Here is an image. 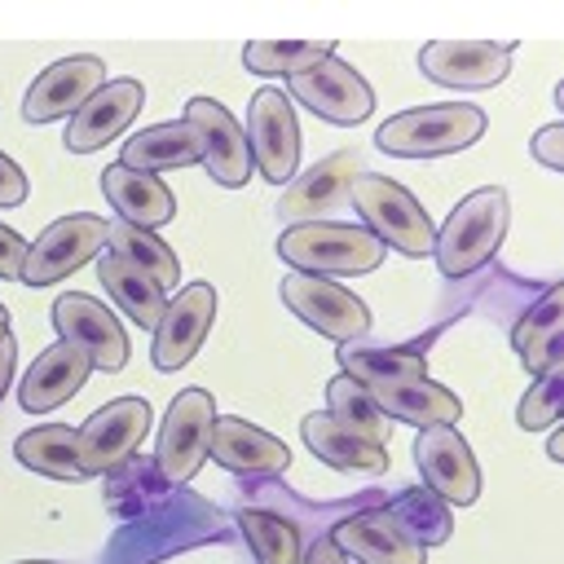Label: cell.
Listing matches in <instances>:
<instances>
[{
    "label": "cell",
    "instance_id": "cell-1",
    "mask_svg": "<svg viewBox=\"0 0 564 564\" xmlns=\"http://www.w3.org/2000/svg\"><path fill=\"white\" fill-rule=\"evenodd\" d=\"M507 220H511L507 189H498V185L471 189V194L449 212V220L441 225V234L432 238L436 269H441L445 278H467V273H476V269L502 247Z\"/></svg>",
    "mask_w": 564,
    "mask_h": 564
},
{
    "label": "cell",
    "instance_id": "cell-2",
    "mask_svg": "<svg viewBox=\"0 0 564 564\" xmlns=\"http://www.w3.org/2000/svg\"><path fill=\"white\" fill-rule=\"evenodd\" d=\"M383 242L366 234L361 225H339V220H300L278 234V256L295 273H370L383 264Z\"/></svg>",
    "mask_w": 564,
    "mask_h": 564
},
{
    "label": "cell",
    "instance_id": "cell-3",
    "mask_svg": "<svg viewBox=\"0 0 564 564\" xmlns=\"http://www.w3.org/2000/svg\"><path fill=\"white\" fill-rule=\"evenodd\" d=\"M485 137V110L467 101H436V106H414L379 123L375 145L401 159H436L467 150L471 141Z\"/></svg>",
    "mask_w": 564,
    "mask_h": 564
},
{
    "label": "cell",
    "instance_id": "cell-4",
    "mask_svg": "<svg viewBox=\"0 0 564 564\" xmlns=\"http://www.w3.org/2000/svg\"><path fill=\"white\" fill-rule=\"evenodd\" d=\"M352 198V207L361 212L366 220V234H375L383 247H397L401 256H432V220L427 212L419 207V198L397 185L392 176H375V172H361L348 181L344 189Z\"/></svg>",
    "mask_w": 564,
    "mask_h": 564
},
{
    "label": "cell",
    "instance_id": "cell-5",
    "mask_svg": "<svg viewBox=\"0 0 564 564\" xmlns=\"http://www.w3.org/2000/svg\"><path fill=\"white\" fill-rule=\"evenodd\" d=\"M282 304L313 326L317 335L335 339V344H357L370 330V308L339 282L330 278H313V273H286L282 278Z\"/></svg>",
    "mask_w": 564,
    "mask_h": 564
},
{
    "label": "cell",
    "instance_id": "cell-6",
    "mask_svg": "<svg viewBox=\"0 0 564 564\" xmlns=\"http://www.w3.org/2000/svg\"><path fill=\"white\" fill-rule=\"evenodd\" d=\"M101 247H106V220H101V216H88V212L62 216V220H53L35 242H26L18 282H26V286L62 282L66 273L84 269Z\"/></svg>",
    "mask_w": 564,
    "mask_h": 564
},
{
    "label": "cell",
    "instance_id": "cell-7",
    "mask_svg": "<svg viewBox=\"0 0 564 564\" xmlns=\"http://www.w3.org/2000/svg\"><path fill=\"white\" fill-rule=\"evenodd\" d=\"M247 145H251V167L273 181L286 185L295 181V163H300V123H295V106L282 88H260L247 106Z\"/></svg>",
    "mask_w": 564,
    "mask_h": 564
},
{
    "label": "cell",
    "instance_id": "cell-8",
    "mask_svg": "<svg viewBox=\"0 0 564 564\" xmlns=\"http://www.w3.org/2000/svg\"><path fill=\"white\" fill-rule=\"evenodd\" d=\"M150 432V405L141 397H119L106 401L97 414L84 419V427L75 432V449H79V467L84 476H106L115 467H123L141 436Z\"/></svg>",
    "mask_w": 564,
    "mask_h": 564
},
{
    "label": "cell",
    "instance_id": "cell-9",
    "mask_svg": "<svg viewBox=\"0 0 564 564\" xmlns=\"http://www.w3.org/2000/svg\"><path fill=\"white\" fill-rule=\"evenodd\" d=\"M212 423H216V405H212V392L207 388L176 392V401L167 405V419L159 427V449H154L163 480H172V485L194 480V471L207 458Z\"/></svg>",
    "mask_w": 564,
    "mask_h": 564
},
{
    "label": "cell",
    "instance_id": "cell-10",
    "mask_svg": "<svg viewBox=\"0 0 564 564\" xmlns=\"http://www.w3.org/2000/svg\"><path fill=\"white\" fill-rule=\"evenodd\" d=\"M286 97H295L300 106H308L313 115H322L330 123H361L375 110V88L335 53L295 70L286 79Z\"/></svg>",
    "mask_w": 564,
    "mask_h": 564
},
{
    "label": "cell",
    "instance_id": "cell-11",
    "mask_svg": "<svg viewBox=\"0 0 564 564\" xmlns=\"http://www.w3.org/2000/svg\"><path fill=\"white\" fill-rule=\"evenodd\" d=\"M53 326H57L62 344H70L75 352L88 357L93 370H119V366L128 361V335H123L119 317H115L101 300H93V295H84V291L57 295V304H53Z\"/></svg>",
    "mask_w": 564,
    "mask_h": 564
},
{
    "label": "cell",
    "instance_id": "cell-12",
    "mask_svg": "<svg viewBox=\"0 0 564 564\" xmlns=\"http://www.w3.org/2000/svg\"><path fill=\"white\" fill-rule=\"evenodd\" d=\"M185 123L194 128V137H198V163L207 167V176L216 181V185H229V189H238V185H247L251 181V145H247V132L238 128V119L216 101V97H194L189 106H185Z\"/></svg>",
    "mask_w": 564,
    "mask_h": 564
},
{
    "label": "cell",
    "instance_id": "cell-13",
    "mask_svg": "<svg viewBox=\"0 0 564 564\" xmlns=\"http://www.w3.org/2000/svg\"><path fill=\"white\" fill-rule=\"evenodd\" d=\"M516 40H432L419 48V70L445 88H494L511 70Z\"/></svg>",
    "mask_w": 564,
    "mask_h": 564
},
{
    "label": "cell",
    "instance_id": "cell-14",
    "mask_svg": "<svg viewBox=\"0 0 564 564\" xmlns=\"http://www.w3.org/2000/svg\"><path fill=\"white\" fill-rule=\"evenodd\" d=\"M414 463L423 471V485L441 502L471 507L480 498V467L471 458V445L458 436V427H449V423L423 427L414 441Z\"/></svg>",
    "mask_w": 564,
    "mask_h": 564
},
{
    "label": "cell",
    "instance_id": "cell-15",
    "mask_svg": "<svg viewBox=\"0 0 564 564\" xmlns=\"http://www.w3.org/2000/svg\"><path fill=\"white\" fill-rule=\"evenodd\" d=\"M216 317V291L212 282H189L185 291H176V300L163 304V317L154 326V366L159 370H181L207 339Z\"/></svg>",
    "mask_w": 564,
    "mask_h": 564
},
{
    "label": "cell",
    "instance_id": "cell-16",
    "mask_svg": "<svg viewBox=\"0 0 564 564\" xmlns=\"http://www.w3.org/2000/svg\"><path fill=\"white\" fill-rule=\"evenodd\" d=\"M101 84H106V62L101 57H88V53L62 57L48 70H40L35 84L26 88L22 119L26 123H53L62 115H75Z\"/></svg>",
    "mask_w": 564,
    "mask_h": 564
},
{
    "label": "cell",
    "instance_id": "cell-17",
    "mask_svg": "<svg viewBox=\"0 0 564 564\" xmlns=\"http://www.w3.org/2000/svg\"><path fill=\"white\" fill-rule=\"evenodd\" d=\"M339 555H352L357 564H427V551L401 529V520L388 507H370L348 516L330 533Z\"/></svg>",
    "mask_w": 564,
    "mask_h": 564
},
{
    "label": "cell",
    "instance_id": "cell-18",
    "mask_svg": "<svg viewBox=\"0 0 564 564\" xmlns=\"http://www.w3.org/2000/svg\"><path fill=\"white\" fill-rule=\"evenodd\" d=\"M141 101H145V93H141V84L137 79H106L75 115H70V123H66V150H75V154H88V150H97V145H106V141H115L132 119H137V110H141Z\"/></svg>",
    "mask_w": 564,
    "mask_h": 564
},
{
    "label": "cell",
    "instance_id": "cell-19",
    "mask_svg": "<svg viewBox=\"0 0 564 564\" xmlns=\"http://www.w3.org/2000/svg\"><path fill=\"white\" fill-rule=\"evenodd\" d=\"M207 458L220 463L225 471H242V476H264V471H286L291 463V449L269 436L264 427L238 419V414H225L212 423V436H207Z\"/></svg>",
    "mask_w": 564,
    "mask_h": 564
},
{
    "label": "cell",
    "instance_id": "cell-20",
    "mask_svg": "<svg viewBox=\"0 0 564 564\" xmlns=\"http://www.w3.org/2000/svg\"><path fill=\"white\" fill-rule=\"evenodd\" d=\"M366 392H370V401L379 405V414L388 423H414L419 432L423 427H436V423H449L454 427L463 419V401L449 388H441L436 379H427V375L397 379V383H375Z\"/></svg>",
    "mask_w": 564,
    "mask_h": 564
},
{
    "label": "cell",
    "instance_id": "cell-21",
    "mask_svg": "<svg viewBox=\"0 0 564 564\" xmlns=\"http://www.w3.org/2000/svg\"><path fill=\"white\" fill-rule=\"evenodd\" d=\"M88 375H93L88 357L57 339V344H48V348L35 357V366L26 370V379H22V388H18V401H22L26 414H48V410H57L62 401H70V397L84 388Z\"/></svg>",
    "mask_w": 564,
    "mask_h": 564
},
{
    "label": "cell",
    "instance_id": "cell-22",
    "mask_svg": "<svg viewBox=\"0 0 564 564\" xmlns=\"http://www.w3.org/2000/svg\"><path fill=\"white\" fill-rule=\"evenodd\" d=\"M101 194H106V203L119 212V220H123V225H137V229H159V225H167V220L176 216L172 189H167L159 176L132 172V167H123V163H110V167L101 172Z\"/></svg>",
    "mask_w": 564,
    "mask_h": 564
},
{
    "label": "cell",
    "instance_id": "cell-23",
    "mask_svg": "<svg viewBox=\"0 0 564 564\" xmlns=\"http://www.w3.org/2000/svg\"><path fill=\"white\" fill-rule=\"evenodd\" d=\"M97 278L106 282V295L123 308V317H132L141 330H154L159 326L167 295H163V286L150 273H141L137 264L119 260L115 251H101L97 256Z\"/></svg>",
    "mask_w": 564,
    "mask_h": 564
},
{
    "label": "cell",
    "instance_id": "cell-24",
    "mask_svg": "<svg viewBox=\"0 0 564 564\" xmlns=\"http://www.w3.org/2000/svg\"><path fill=\"white\" fill-rule=\"evenodd\" d=\"M198 137L185 119L176 123H154V128H141L132 141H123V154L119 163L132 167V172H167V167H189L198 163Z\"/></svg>",
    "mask_w": 564,
    "mask_h": 564
},
{
    "label": "cell",
    "instance_id": "cell-25",
    "mask_svg": "<svg viewBox=\"0 0 564 564\" xmlns=\"http://www.w3.org/2000/svg\"><path fill=\"white\" fill-rule=\"evenodd\" d=\"M13 454H18L22 467H31V471H40V476H48V480H66V485L88 480L84 467H79L75 432H70L66 423H40V427L22 432V436L13 441Z\"/></svg>",
    "mask_w": 564,
    "mask_h": 564
},
{
    "label": "cell",
    "instance_id": "cell-26",
    "mask_svg": "<svg viewBox=\"0 0 564 564\" xmlns=\"http://www.w3.org/2000/svg\"><path fill=\"white\" fill-rule=\"evenodd\" d=\"M511 344L520 352V366L533 379L555 370V366H564V352H560V344H564V335H560V291H546V300L516 322Z\"/></svg>",
    "mask_w": 564,
    "mask_h": 564
},
{
    "label": "cell",
    "instance_id": "cell-27",
    "mask_svg": "<svg viewBox=\"0 0 564 564\" xmlns=\"http://www.w3.org/2000/svg\"><path fill=\"white\" fill-rule=\"evenodd\" d=\"M300 427H304L308 449H313L326 467H339V471H383V467H388V449L357 441V436L344 432L330 414H308Z\"/></svg>",
    "mask_w": 564,
    "mask_h": 564
},
{
    "label": "cell",
    "instance_id": "cell-28",
    "mask_svg": "<svg viewBox=\"0 0 564 564\" xmlns=\"http://www.w3.org/2000/svg\"><path fill=\"white\" fill-rule=\"evenodd\" d=\"M326 414H330V419H335L344 432H352L357 441L388 449L383 441H388V427H392V423L379 414V405L370 401V392H366L357 379L335 375V379L326 383Z\"/></svg>",
    "mask_w": 564,
    "mask_h": 564
},
{
    "label": "cell",
    "instance_id": "cell-29",
    "mask_svg": "<svg viewBox=\"0 0 564 564\" xmlns=\"http://www.w3.org/2000/svg\"><path fill=\"white\" fill-rule=\"evenodd\" d=\"M106 242H110V251H115L119 260H128V264H137L141 273H150V278H154L163 291L181 282L176 251H172L167 242H159L150 229H137V225L115 220V225H106Z\"/></svg>",
    "mask_w": 564,
    "mask_h": 564
},
{
    "label": "cell",
    "instance_id": "cell-30",
    "mask_svg": "<svg viewBox=\"0 0 564 564\" xmlns=\"http://www.w3.org/2000/svg\"><path fill=\"white\" fill-rule=\"evenodd\" d=\"M339 366H344V375L357 379L361 388L427 375L423 352H414V348H357V344H339Z\"/></svg>",
    "mask_w": 564,
    "mask_h": 564
},
{
    "label": "cell",
    "instance_id": "cell-31",
    "mask_svg": "<svg viewBox=\"0 0 564 564\" xmlns=\"http://www.w3.org/2000/svg\"><path fill=\"white\" fill-rule=\"evenodd\" d=\"M335 53V40H256L242 48V66L251 75H295Z\"/></svg>",
    "mask_w": 564,
    "mask_h": 564
},
{
    "label": "cell",
    "instance_id": "cell-32",
    "mask_svg": "<svg viewBox=\"0 0 564 564\" xmlns=\"http://www.w3.org/2000/svg\"><path fill=\"white\" fill-rule=\"evenodd\" d=\"M238 529L256 555V564H300V533L291 520L273 511H238Z\"/></svg>",
    "mask_w": 564,
    "mask_h": 564
},
{
    "label": "cell",
    "instance_id": "cell-33",
    "mask_svg": "<svg viewBox=\"0 0 564 564\" xmlns=\"http://www.w3.org/2000/svg\"><path fill=\"white\" fill-rule=\"evenodd\" d=\"M348 181H352V159L348 154H335V159H326V163H317L291 194H286V203H282V212H291V216H308V212H322L330 198H335V189H348Z\"/></svg>",
    "mask_w": 564,
    "mask_h": 564
},
{
    "label": "cell",
    "instance_id": "cell-34",
    "mask_svg": "<svg viewBox=\"0 0 564 564\" xmlns=\"http://www.w3.org/2000/svg\"><path fill=\"white\" fill-rule=\"evenodd\" d=\"M397 520H401V529L427 551L432 542H445L449 538V511L445 507H432V498L423 494V489H414V494H405L397 507H388Z\"/></svg>",
    "mask_w": 564,
    "mask_h": 564
},
{
    "label": "cell",
    "instance_id": "cell-35",
    "mask_svg": "<svg viewBox=\"0 0 564 564\" xmlns=\"http://www.w3.org/2000/svg\"><path fill=\"white\" fill-rule=\"evenodd\" d=\"M560 401H564V366H555V370H546V375L533 379V388L524 392V401L516 410V423L524 432L551 427V423H560Z\"/></svg>",
    "mask_w": 564,
    "mask_h": 564
},
{
    "label": "cell",
    "instance_id": "cell-36",
    "mask_svg": "<svg viewBox=\"0 0 564 564\" xmlns=\"http://www.w3.org/2000/svg\"><path fill=\"white\" fill-rule=\"evenodd\" d=\"M529 150H533V159H538L542 167L560 172V167H564V123H546V128H538L533 141H529Z\"/></svg>",
    "mask_w": 564,
    "mask_h": 564
},
{
    "label": "cell",
    "instance_id": "cell-37",
    "mask_svg": "<svg viewBox=\"0 0 564 564\" xmlns=\"http://www.w3.org/2000/svg\"><path fill=\"white\" fill-rule=\"evenodd\" d=\"M18 203H26V176L9 154H0V207H18Z\"/></svg>",
    "mask_w": 564,
    "mask_h": 564
},
{
    "label": "cell",
    "instance_id": "cell-38",
    "mask_svg": "<svg viewBox=\"0 0 564 564\" xmlns=\"http://www.w3.org/2000/svg\"><path fill=\"white\" fill-rule=\"evenodd\" d=\"M22 256H26L22 234H13L9 225H0V278H18L22 273Z\"/></svg>",
    "mask_w": 564,
    "mask_h": 564
},
{
    "label": "cell",
    "instance_id": "cell-39",
    "mask_svg": "<svg viewBox=\"0 0 564 564\" xmlns=\"http://www.w3.org/2000/svg\"><path fill=\"white\" fill-rule=\"evenodd\" d=\"M13 366H18V344H13V335H0V401H4V392H9Z\"/></svg>",
    "mask_w": 564,
    "mask_h": 564
},
{
    "label": "cell",
    "instance_id": "cell-40",
    "mask_svg": "<svg viewBox=\"0 0 564 564\" xmlns=\"http://www.w3.org/2000/svg\"><path fill=\"white\" fill-rule=\"evenodd\" d=\"M300 564H344V555L335 551V542H330V538H317V542H313V551H308Z\"/></svg>",
    "mask_w": 564,
    "mask_h": 564
},
{
    "label": "cell",
    "instance_id": "cell-41",
    "mask_svg": "<svg viewBox=\"0 0 564 564\" xmlns=\"http://www.w3.org/2000/svg\"><path fill=\"white\" fill-rule=\"evenodd\" d=\"M546 454H551V463H560V454H564V436H560V427L551 432V441H546Z\"/></svg>",
    "mask_w": 564,
    "mask_h": 564
},
{
    "label": "cell",
    "instance_id": "cell-42",
    "mask_svg": "<svg viewBox=\"0 0 564 564\" xmlns=\"http://www.w3.org/2000/svg\"><path fill=\"white\" fill-rule=\"evenodd\" d=\"M0 335H9V308L0 304Z\"/></svg>",
    "mask_w": 564,
    "mask_h": 564
},
{
    "label": "cell",
    "instance_id": "cell-43",
    "mask_svg": "<svg viewBox=\"0 0 564 564\" xmlns=\"http://www.w3.org/2000/svg\"><path fill=\"white\" fill-rule=\"evenodd\" d=\"M18 564H48V560H18Z\"/></svg>",
    "mask_w": 564,
    "mask_h": 564
},
{
    "label": "cell",
    "instance_id": "cell-44",
    "mask_svg": "<svg viewBox=\"0 0 564 564\" xmlns=\"http://www.w3.org/2000/svg\"><path fill=\"white\" fill-rule=\"evenodd\" d=\"M344 564H348V560H344Z\"/></svg>",
    "mask_w": 564,
    "mask_h": 564
}]
</instances>
